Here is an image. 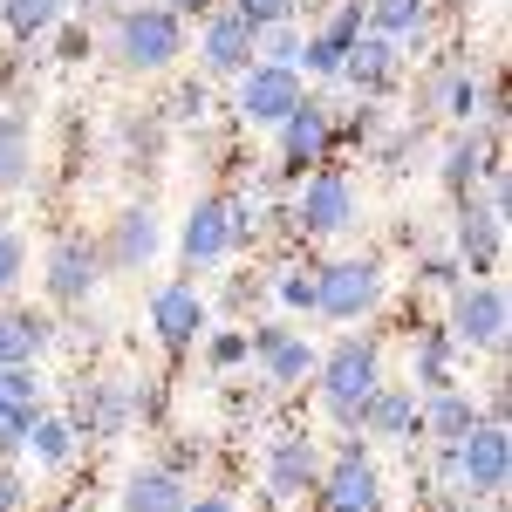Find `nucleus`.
<instances>
[{
  "instance_id": "nucleus-44",
  "label": "nucleus",
  "mask_w": 512,
  "mask_h": 512,
  "mask_svg": "<svg viewBox=\"0 0 512 512\" xmlns=\"http://www.w3.org/2000/svg\"><path fill=\"white\" fill-rule=\"evenodd\" d=\"M123 7H130V0H82V14H110V21H117Z\"/></svg>"
},
{
  "instance_id": "nucleus-36",
  "label": "nucleus",
  "mask_w": 512,
  "mask_h": 512,
  "mask_svg": "<svg viewBox=\"0 0 512 512\" xmlns=\"http://www.w3.org/2000/svg\"><path fill=\"white\" fill-rule=\"evenodd\" d=\"M21 280H28V239L14 226H0V294H14Z\"/></svg>"
},
{
  "instance_id": "nucleus-43",
  "label": "nucleus",
  "mask_w": 512,
  "mask_h": 512,
  "mask_svg": "<svg viewBox=\"0 0 512 512\" xmlns=\"http://www.w3.org/2000/svg\"><path fill=\"white\" fill-rule=\"evenodd\" d=\"M164 7H171V14H185V21H205L219 0H164Z\"/></svg>"
},
{
  "instance_id": "nucleus-13",
  "label": "nucleus",
  "mask_w": 512,
  "mask_h": 512,
  "mask_svg": "<svg viewBox=\"0 0 512 512\" xmlns=\"http://www.w3.org/2000/svg\"><path fill=\"white\" fill-rule=\"evenodd\" d=\"M492 171H506V164H499V123H465V130L444 144V164H437V178H444L451 198H478V185H485Z\"/></svg>"
},
{
  "instance_id": "nucleus-28",
  "label": "nucleus",
  "mask_w": 512,
  "mask_h": 512,
  "mask_svg": "<svg viewBox=\"0 0 512 512\" xmlns=\"http://www.w3.org/2000/svg\"><path fill=\"white\" fill-rule=\"evenodd\" d=\"M55 342V321L35 315V308H0V369L14 362H41Z\"/></svg>"
},
{
  "instance_id": "nucleus-11",
  "label": "nucleus",
  "mask_w": 512,
  "mask_h": 512,
  "mask_svg": "<svg viewBox=\"0 0 512 512\" xmlns=\"http://www.w3.org/2000/svg\"><path fill=\"white\" fill-rule=\"evenodd\" d=\"M274 130H280V171H294V178H301L308 164L321 171V164L335 158V144H342V137H335V110L315 103V96H301Z\"/></svg>"
},
{
  "instance_id": "nucleus-8",
  "label": "nucleus",
  "mask_w": 512,
  "mask_h": 512,
  "mask_svg": "<svg viewBox=\"0 0 512 512\" xmlns=\"http://www.w3.org/2000/svg\"><path fill=\"white\" fill-rule=\"evenodd\" d=\"M308 96V82L301 69H280V62H253V69H239L233 76V117L246 130H274L294 103Z\"/></svg>"
},
{
  "instance_id": "nucleus-30",
  "label": "nucleus",
  "mask_w": 512,
  "mask_h": 512,
  "mask_svg": "<svg viewBox=\"0 0 512 512\" xmlns=\"http://www.w3.org/2000/svg\"><path fill=\"white\" fill-rule=\"evenodd\" d=\"M35 178V130H28V117H0V192H21Z\"/></svg>"
},
{
  "instance_id": "nucleus-5",
  "label": "nucleus",
  "mask_w": 512,
  "mask_h": 512,
  "mask_svg": "<svg viewBox=\"0 0 512 512\" xmlns=\"http://www.w3.org/2000/svg\"><path fill=\"white\" fill-rule=\"evenodd\" d=\"M506 321H512V308H506V287H499V280L472 274V280L451 287V315H444V328H451L458 349L499 355L506 349Z\"/></svg>"
},
{
  "instance_id": "nucleus-16",
  "label": "nucleus",
  "mask_w": 512,
  "mask_h": 512,
  "mask_svg": "<svg viewBox=\"0 0 512 512\" xmlns=\"http://www.w3.org/2000/svg\"><path fill=\"white\" fill-rule=\"evenodd\" d=\"M246 342H253V362H260V376L274 383V390H301V383H315V342L308 335H294V328H246Z\"/></svg>"
},
{
  "instance_id": "nucleus-14",
  "label": "nucleus",
  "mask_w": 512,
  "mask_h": 512,
  "mask_svg": "<svg viewBox=\"0 0 512 512\" xmlns=\"http://www.w3.org/2000/svg\"><path fill=\"white\" fill-rule=\"evenodd\" d=\"M96 246H103V267H117V274H144V267L164 253V219L151 212V205H130V212L110 219V233L96 239Z\"/></svg>"
},
{
  "instance_id": "nucleus-6",
  "label": "nucleus",
  "mask_w": 512,
  "mask_h": 512,
  "mask_svg": "<svg viewBox=\"0 0 512 512\" xmlns=\"http://www.w3.org/2000/svg\"><path fill=\"white\" fill-rule=\"evenodd\" d=\"M451 478H458L472 499H499L506 478H512V437H506V424L478 417L472 431L451 444Z\"/></svg>"
},
{
  "instance_id": "nucleus-20",
  "label": "nucleus",
  "mask_w": 512,
  "mask_h": 512,
  "mask_svg": "<svg viewBox=\"0 0 512 512\" xmlns=\"http://www.w3.org/2000/svg\"><path fill=\"white\" fill-rule=\"evenodd\" d=\"M437 110L451 123H506V96L485 69H444L437 82Z\"/></svg>"
},
{
  "instance_id": "nucleus-25",
  "label": "nucleus",
  "mask_w": 512,
  "mask_h": 512,
  "mask_svg": "<svg viewBox=\"0 0 512 512\" xmlns=\"http://www.w3.org/2000/svg\"><path fill=\"white\" fill-rule=\"evenodd\" d=\"M185 506H192V485H185L178 465H144V472L123 478L117 492V512H185Z\"/></svg>"
},
{
  "instance_id": "nucleus-42",
  "label": "nucleus",
  "mask_w": 512,
  "mask_h": 512,
  "mask_svg": "<svg viewBox=\"0 0 512 512\" xmlns=\"http://www.w3.org/2000/svg\"><path fill=\"white\" fill-rule=\"evenodd\" d=\"M185 512H239V499H226V492H198Z\"/></svg>"
},
{
  "instance_id": "nucleus-39",
  "label": "nucleus",
  "mask_w": 512,
  "mask_h": 512,
  "mask_svg": "<svg viewBox=\"0 0 512 512\" xmlns=\"http://www.w3.org/2000/svg\"><path fill=\"white\" fill-rule=\"evenodd\" d=\"M205 110H212V89H205V82H185L178 103H171V117H178V123H205Z\"/></svg>"
},
{
  "instance_id": "nucleus-31",
  "label": "nucleus",
  "mask_w": 512,
  "mask_h": 512,
  "mask_svg": "<svg viewBox=\"0 0 512 512\" xmlns=\"http://www.w3.org/2000/svg\"><path fill=\"white\" fill-rule=\"evenodd\" d=\"M362 28L390 41H417L431 28V0H362Z\"/></svg>"
},
{
  "instance_id": "nucleus-12",
  "label": "nucleus",
  "mask_w": 512,
  "mask_h": 512,
  "mask_svg": "<svg viewBox=\"0 0 512 512\" xmlns=\"http://www.w3.org/2000/svg\"><path fill=\"white\" fill-rule=\"evenodd\" d=\"M253 48H260V28H253L239 7H226V0L198 21V69H205V76H239V69H253V62H260Z\"/></svg>"
},
{
  "instance_id": "nucleus-23",
  "label": "nucleus",
  "mask_w": 512,
  "mask_h": 512,
  "mask_svg": "<svg viewBox=\"0 0 512 512\" xmlns=\"http://www.w3.org/2000/svg\"><path fill=\"white\" fill-rule=\"evenodd\" d=\"M260 478H267V492H274V499H301V492H315V478H321L315 437H274Z\"/></svg>"
},
{
  "instance_id": "nucleus-9",
  "label": "nucleus",
  "mask_w": 512,
  "mask_h": 512,
  "mask_svg": "<svg viewBox=\"0 0 512 512\" xmlns=\"http://www.w3.org/2000/svg\"><path fill=\"white\" fill-rule=\"evenodd\" d=\"M96 287H103V246L89 233H62L48 246V260H41V294L55 308H82Z\"/></svg>"
},
{
  "instance_id": "nucleus-40",
  "label": "nucleus",
  "mask_w": 512,
  "mask_h": 512,
  "mask_svg": "<svg viewBox=\"0 0 512 512\" xmlns=\"http://www.w3.org/2000/svg\"><path fill=\"white\" fill-rule=\"evenodd\" d=\"M0 512H28V478L14 465H0Z\"/></svg>"
},
{
  "instance_id": "nucleus-17",
  "label": "nucleus",
  "mask_w": 512,
  "mask_h": 512,
  "mask_svg": "<svg viewBox=\"0 0 512 512\" xmlns=\"http://www.w3.org/2000/svg\"><path fill=\"white\" fill-rule=\"evenodd\" d=\"M226 253H239L233 246V198H198L192 212H185V233H178V260H185V267H219V260H226Z\"/></svg>"
},
{
  "instance_id": "nucleus-41",
  "label": "nucleus",
  "mask_w": 512,
  "mask_h": 512,
  "mask_svg": "<svg viewBox=\"0 0 512 512\" xmlns=\"http://www.w3.org/2000/svg\"><path fill=\"white\" fill-rule=\"evenodd\" d=\"M506 403H512V390H506V376H499V383L485 390V403H478V410H485L492 424H506Z\"/></svg>"
},
{
  "instance_id": "nucleus-19",
  "label": "nucleus",
  "mask_w": 512,
  "mask_h": 512,
  "mask_svg": "<svg viewBox=\"0 0 512 512\" xmlns=\"http://www.w3.org/2000/svg\"><path fill=\"white\" fill-rule=\"evenodd\" d=\"M355 35H362V0H342L321 28H308V35H301V76H342Z\"/></svg>"
},
{
  "instance_id": "nucleus-35",
  "label": "nucleus",
  "mask_w": 512,
  "mask_h": 512,
  "mask_svg": "<svg viewBox=\"0 0 512 512\" xmlns=\"http://www.w3.org/2000/svg\"><path fill=\"white\" fill-rule=\"evenodd\" d=\"M260 62H280V69H301V28L294 21H280V28H260V48H253Z\"/></svg>"
},
{
  "instance_id": "nucleus-38",
  "label": "nucleus",
  "mask_w": 512,
  "mask_h": 512,
  "mask_svg": "<svg viewBox=\"0 0 512 512\" xmlns=\"http://www.w3.org/2000/svg\"><path fill=\"white\" fill-rule=\"evenodd\" d=\"M417 280H424V287H437V294H451L458 280H472V274L458 267V253H431V260L417 267Z\"/></svg>"
},
{
  "instance_id": "nucleus-10",
  "label": "nucleus",
  "mask_w": 512,
  "mask_h": 512,
  "mask_svg": "<svg viewBox=\"0 0 512 512\" xmlns=\"http://www.w3.org/2000/svg\"><path fill=\"white\" fill-rule=\"evenodd\" d=\"M205 328H212V301L198 294L192 280H164L158 294H151V335H158L164 355H185L205 342Z\"/></svg>"
},
{
  "instance_id": "nucleus-29",
  "label": "nucleus",
  "mask_w": 512,
  "mask_h": 512,
  "mask_svg": "<svg viewBox=\"0 0 512 512\" xmlns=\"http://www.w3.org/2000/svg\"><path fill=\"white\" fill-rule=\"evenodd\" d=\"M76 444H82V431L69 417H55V410H41L35 424H28V437H21V451H28L35 465H48V472H62V465L76 458Z\"/></svg>"
},
{
  "instance_id": "nucleus-46",
  "label": "nucleus",
  "mask_w": 512,
  "mask_h": 512,
  "mask_svg": "<svg viewBox=\"0 0 512 512\" xmlns=\"http://www.w3.org/2000/svg\"><path fill=\"white\" fill-rule=\"evenodd\" d=\"M0 55H7V41H0Z\"/></svg>"
},
{
  "instance_id": "nucleus-15",
  "label": "nucleus",
  "mask_w": 512,
  "mask_h": 512,
  "mask_svg": "<svg viewBox=\"0 0 512 512\" xmlns=\"http://www.w3.org/2000/svg\"><path fill=\"white\" fill-rule=\"evenodd\" d=\"M451 246H458V267H465V274H492V267H499V253H506V212H499V205H485V198H458Z\"/></svg>"
},
{
  "instance_id": "nucleus-37",
  "label": "nucleus",
  "mask_w": 512,
  "mask_h": 512,
  "mask_svg": "<svg viewBox=\"0 0 512 512\" xmlns=\"http://www.w3.org/2000/svg\"><path fill=\"white\" fill-rule=\"evenodd\" d=\"M226 7H239L253 28H280V21H294V14H301V0H226Z\"/></svg>"
},
{
  "instance_id": "nucleus-33",
  "label": "nucleus",
  "mask_w": 512,
  "mask_h": 512,
  "mask_svg": "<svg viewBox=\"0 0 512 512\" xmlns=\"http://www.w3.org/2000/svg\"><path fill=\"white\" fill-rule=\"evenodd\" d=\"M274 301L287 315H315V267H301V260H287L274 274Z\"/></svg>"
},
{
  "instance_id": "nucleus-21",
  "label": "nucleus",
  "mask_w": 512,
  "mask_h": 512,
  "mask_svg": "<svg viewBox=\"0 0 512 512\" xmlns=\"http://www.w3.org/2000/svg\"><path fill=\"white\" fill-rule=\"evenodd\" d=\"M137 410H144V396L130 390L123 376H110V383H89V390H82L69 424H76L82 437H123L130 424H137Z\"/></svg>"
},
{
  "instance_id": "nucleus-27",
  "label": "nucleus",
  "mask_w": 512,
  "mask_h": 512,
  "mask_svg": "<svg viewBox=\"0 0 512 512\" xmlns=\"http://www.w3.org/2000/svg\"><path fill=\"white\" fill-rule=\"evenodd\" d=\"M478 417H485V410H478V403L458 390V383H451V390L417 396V437H431V444H458V437L472 431Z\"/></svg>"
},
{
  "instance_id": "nucleus-24",
  "label": "nucleus",
  "mask_w": 512,
  "mask_h": 512,
  "mask_svg": "<svg viewBox=\"0 0 512 512\" xmlns=\"http://www.w3.org/2000/svg\"><path fill=\"white\" fill-rule=\"evenodd\" d=\"M342 76L362 89V96H383V89H396V76H403V41L376 35V28H362L349 48V62H342Z\"/></svg>"
},
{
  "instance_id": "nucleus-1",
  "label": "nucleus",
  "mask_w": 512,
  "mask_h": 512,
  "mask_svg": "<svg viewBox=\"0 0 512 512\" xmlns=\"http://www.w3.org/2000/svg\"><path fill=\"white\" fill-rule=\"evenodd\" d=\"M185 48H192L185 14H171L164 0H130L110 21V55H117L123 76H164V69H178Z\"/></svg>"
},
{
  "instance_id": "nucleus-4",
  "label": "nucleus",
  "mask_w": 512,
  "mask_h": 512,
  "mask_svg": "<svg viewBox=\"0 0 512 512\" xmlns=\"http://www.w3.org/2000/svg\"><path fill=\"white\" fill-rule=\"evenodd\" d=\"M383 294H390L383 253H342V260L315 267V315L328 321H369L383 308Z\"/></svg>"
},
{
  "instance_id": "nucleus-7",
  "label": "nucleus",
  "mask_w": 512,
  "mask_h": 512,
  "mask_svg": "<svg viewBox=\"0 0 512 512\" xmlns=\"http://www.w3.org/2000/svg\"><path fill=\"white\" fill-rule=\"evenodd\" d=\"M315 499L321 512H383V472H376V458H369V444L349 437L315 478Z\"/></svg>"
},
{
  "instance_id": "nucleus-22",
  "label": "nucleus",
  "mask_w": 512,
  "mask_h": 512,
  "mask_svg": "<svg viewBox=\"0 0 512 512\" xmlns=\"http://www.w3.org/2000/svg\"><path fill=\"white\" fill-rule=\"evenodd\" d=\"M355 431L383 437V444H410L417 437V390L410 383H376L355 410Z\"/></svg>"
},
{
  "instance_id": "nucleus-3",
  "label": "nucleus",
  "mask_w": 512,
  "mask_h": 512,
  "mask_svg": "<svg viewBox=\"0 0 512 512\" xmlns=\"http://www.w3.org/2000/svg\"><path fill=\"white\" fill-rule=\"evenodd\" d=\"M383 383V349L369 342V335H342L335 349L315 355V396L321 410L335 417V424H349L355 431V410H362V396Z\"/></svg>"
},
{
  "instance_id": "nucleus-2",
  "label": "nucleus",
  "mask_w": 512,
  "mask_h": 512,
  "mask_svg": "<svg viewBox=\"0 0 512 512\" xmlns=\"http://www.w3.org/2000/svg\"><path fill=\"white\" fill-rule=\"evenodd\" d=\"M267 219H280L294 239H335V233H349L355 219H362V198H355L349 171L321 164V171H301L294 205H280V212H267Z\"/></svg>"
},
{
  "instance_id": "nucleus-18",
  "label": "nucleus",
  "mask_w": 512,
  "mask_h": 512,
  "mask_svg": "<svg viewBox=\"0 0 512 512\" xmlns=\"http://www.w3.org/2000/svg\"><path fill=\"white\" fill-rule=\"evenodd\" d=\"M48 410V383H41L35 362H14L0 369V451H21V437Z\"/></svg>"
},
{
  "instance_id": "nucleus-45",
  "label": "nucleus",
  "mask_w": 512,
  "mask_h": 512,
  "mask_svg": "<svg viewBox=\"0 0 512 512\" xmlns=\"http://www.w3.org/2000/svg\"><path fill=\"white\" fill-rule=\"evenodd\" d=\"M55 512H76V506H55Z\"/></svg>"
},
{
  "instance_id": "nucleus-34",
  "label": "nucleus",
  "mask_w": 512,
  "mask_h": 512,
  "mask_svg": "<svg viewBox=\"0 0 512 512\" xmlns=\"http://www.w3.org/2000/svg\"><path fill=\"white\" fill-rule=\"evenodd\" d=\"M205 362H212V369H239V362H253L246 328H205Z\"/></svg>"
},
{
  "instance_id": "nucleus-26",
  "label": "nucleus",
  "mask_w": 512,
  "mask_h": 512,
  "mask_svg": "<svg viewBox=\"0 0 512 512\" xmlns=\"http://www.w3.org/2000/svg\"><path fill=\"white\" fill-rule=\"evenodd\" d=\"M458 383V342H451V328L431 321V328H417V342H410V390L431 396V390H451Z\"/></svg>"
},
{
  "instance_id": "nucleus-32",
  "label": "nucleus",
  "mask_w": 512,
  "mask_h": 512,
  "mask_svg": "<svg viewBox=\"0 0 512 512\" xmlns=\"http://www.w3.org/2000/svg\"><path fill=\"white\" fill-rule=\"evenodd\" d=\"M62 14H69V0H0V35L41 41L62 28Z\"/></svg>"
}]
</instances>
